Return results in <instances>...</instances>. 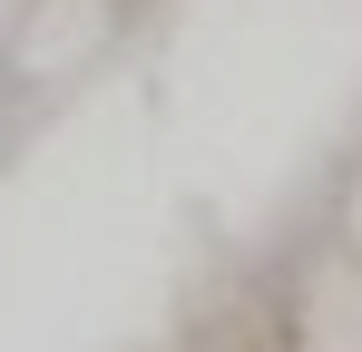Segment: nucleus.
Wrapping results in <instances>:
<instances>
[{
  "instance_id": "1",
  "label": "nucleus",
  "mask_w": 362,
  "mask_h": 352,
  "mask_svg": "<svg viewBox=\"0 0 362 352\" xmlns=\"http://www.w3.org/2000/svg\"><path fill=\"white\" fill-rule=\"evenodd\" d=\"M118 30H127V0H30L20 30L0 40V78L20 98L69 88V78H88L98 59L118 49Z\"/></svg>"
},
{
  "instance_id": "2",
  "label": "nucleus",
  "mask_w": 362,
  "mask_h": 352,
  "mask_svg": "<svg viewBox=\"0 0 362 352\" xmlns=\"http://www.w3.org/2000/svg\"><path fill=\"white\" fill-rule=\"evenodd\" d=\"M284 343L294 352H362V254L323 235L284 284Z\"/></svg>"
},
{
  "instance_id": "3",
  "label": "nucleus",
  "mask_w": 362,
  "mask_h": 352,
  "mask_svg": "<svg viewBox=\"0 0 362 352\" xmlns=\"http://www.w3.org/2000/svg\"><path fill=\"white\" fill-rule=\"evenodd\" d=\"M333 235H343V245L362 254V157L343 167V186H333Z\"/></svg>"
},
{
  "instance_id": "4",
  "label": "nucleus",
  "mask_w": 362,
  "mask_h": 352,
  "mask_svg": "<svg viewBox=\"0 0 362 352\" xmlns=\"http://www.w3.org/2000/svg\"><path fill=\"white\" fill-rule=\"evenodd\" d=\"M10 137H20V88L0 78V157H10Z\"/></svg>"
},
{
  "instance_id": "5",
  "label": "nucleus",
  "mask_w": 362,
  "mask_h": 352,
  "mask_svg": "<svg viewBox=\"0 0 362 352\" xmlns=\"http://www.w3.org/2000/svg\"><path fill=\"white\" fill-rule=\"evenodd\" d=\"M20 10H30V0H0V40H10V30H20Z\"/></svg>"
}]
</instances>
